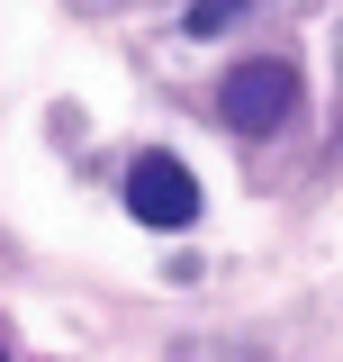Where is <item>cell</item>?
I'll list each match as a JSON object with an SVG mask.
<instances>
[{
    "label": "cell",
    "mask_w": 343,
    "mask_h": 362,
    "mask_svg": "<svg viewBox=\"0 0 343 362\" xmlns=\"http://www.w3.org/2000/svg\"><path fill=\"white\" fill-rule=\"evenodd\" d=\"M127 209H136L145 226L181 235V226H199V181L181 173L172 154H136V173H127Z\"/></svg>",
    "instance_id": "obj_1"
},
{
    "label": "cell",
    "mask_w": 343,
    "mask_h": 362,
    "mask_svg": "<svg viewBox=\"0 0 343 362\" xmlns=\"http://www.w3.org/2000/svg\"><path fill=\"white\" fill-rule=\"evenodd\" d=\"M289 109H299V64H244V73H226V118L244 136H271Z\"/></svg>",
    "instance_id": "obj_2"
},
{
    "label": "cell",
    "mask_w": 343,
    "mask_h": 362,
    "mask_svg": "<svg viewBox=\"0 0 343 362\" xmlns=\"http://www.w3.org/2000/svg\"><path fill=\"white\" fill-rule=\"evenodd\" d=\"M235 9H244V0H199V9H190V28H199V37H217V28H226Z\"/></svg>",
    "instance_id": "obj_3"
}]
</instances>
